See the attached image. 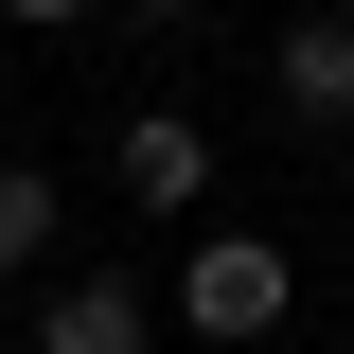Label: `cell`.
Wrapping results in <instances>:
<instances>
[{
  "label": "cell",
  "instance_id": "obj_3",
  "mask_svg": "<svg viewBox=\"0 0 354 354\" xmlns=\"http://www.w3.org/2000/svg\"><path fill=\"white\" fill-rule=\"evenodd\" d=\"M266 106H283V124H354V18L337 0H301V18L266 36Z\"/></svg>",
  "mask_w": 354,
  "mask_h": 354
},
{
  "label": "cell",
  "instance_id": "obj_7",
  "mask_svg": "<svg viewBox=\"0 0 354 354\" xmlns=\"http://www.w3.org/2000/svg\"><path fill=\"white\" fill-rule=\"evenodd\" d=\"M124 18H142V36H177V18H195V0H124Z\"/></svg>",
  "mask_w": 354,
  "mask_h": 354
},
{
  "label": "cell",
  "instance_id": "obj_8",
  "mask_svg": "<svg viewBox=\"0 0 354 354\" xmlns=\"http://www.w3.org/2000/svg\"><path fill=\"white\" fill-rule=\"evenodd\" d=\"M337 195H354V124H337Z\"/></svg>",
  "mask_w": 354,
  "mask_h": 354
},
{
  "label": "cell",
  "instance_id": "obj_1",
  "mask_svg": "<svg viewBox=\"0 0 354 354\" xmlns=\"http://www.w3.org/2000/svg\"><path fill=\"white\" fill-rule=\"evenodd\" d=\"M283 301H301V266L266 248V230H195V248H177V337L248 354V337H283Z\"/></svg>",
  "mask_w": 354,
  "mask_h": 354
},
{
  "label": "cell",
  "instance_id": "obj_5",
  "mask_svg": "<svg viewBox=\"0 0 354 354\" xmlns=\"http://www.w3.org/2000/svg\"><path fill=\"white\" fill-rule=\"evenodd\" d=\"M36 266H53V177L0 160V283H36Z\"/></svg>",
  "mask_w": 354,
  "mask_h": 354
},
{
  "label": "cell",
  "instance_id": "obj_9",
  "mask_svg": "<svg viewBox=\"0 0 354 354\" xmlns=\"http://www.w3.org/2000/svg\"><path fill=\"white\" fill-rule=\"evenodd\" d=\"M0 354H36V337H0Z\"/></svg>",
  "mask_w": 354,
  "mask_h": 354
},
{
  "label": "cell",
  "instance_id": "obj_2",
  "mask_svg": "<svg viewBox=\"0 0 354 354\" xmlns=\"http://www.w3.org/2000/svg\"><path fill=\"white\" fill-rule=\"evenodd\" d=\"M106 177H124V213H195L213 195V124L195 106H124L106 124Z\"/></svg>",
  "mask_w": 354,
  "mask_h": 354
},
{
  "label": "cell",
  "instance_id": "obj_6",
  "mask_svg": "<svg viewBox=\"0 0 354 354\" xmlns=\"http://www.w3.org/2000/svg\"><path fill=\"white\" fill-rule=\"evenodd\" d=\"M0 18H36V36H71V18H106V0H0Z\"/></svg>",
  "mask_w": 354,
  "mask_h": 354
},
{
  "label": "cell",
  "instance_id": "obj_4",
  "mask_svg": "<svg viewBox=\"0 0 354 354\" xmlns=\"http://www.w3.org/2000/svg\"><path fill=\"white\" fill-rule=\"evenodd\" d=\"M36 354H160V301H142L124 266H71L36 301Z\"/></svg>",
  "mask_w": 354,
  "mask_h": 354
}]
</instances>
